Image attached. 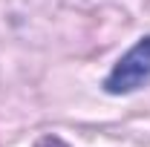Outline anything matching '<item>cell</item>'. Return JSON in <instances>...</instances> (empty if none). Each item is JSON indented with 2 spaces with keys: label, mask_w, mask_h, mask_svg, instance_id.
Returning a JSON list of instances; mask_svg holds the SVG:
<instances>
[{
  "label": "cell",
  "mask_w": 150,
  "mask_h": 147,
  "mask_svg": "<svg viewBox=\"0 0 150 147\" xmlns=\"http://www.w3.org/2000/svg\"><path fill=\"white\" fill-rule=\"evenodd\" d=\"M144 84H150V35L142 37L124 58H118L104 81V90L110 95H127L142 90Z\"/></svg>",
  "instance_id": "obj_1"
}]
</instances>
